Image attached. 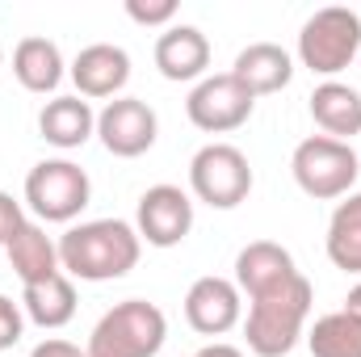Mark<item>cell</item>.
Wrapping results in <instances>:
<instances>
[{"mask_svg":"<svg viewBox=\"0 0 361 357\" xmlns=\"http://www.w3.org/2000/svg\"><path fill=\"white\" fill-rule=\"evenodd\" d=\"M139 231L122 219H92L59 236V265L80 282H114L139 265Z\"/></svg>","mask_w":361,"mask_h":357,"instance_id":"cell-1","label":"cell"},{"mask_svg":"<svg viewBox=\"0 0 361 357\" xmlns=\"http://www.w3.org/2000/svg\"><path fill=\"white\" fill-rule=\"evenodd\" d=\"M311 298H315V290H311V282L302 273H294L281 286H273L265 294L248 298L252 303L248 307V320H244L248 349L257 357H286L298 345L302 328H307Z\"/></svg>","mask_w":361,"mask_h":357,"instance_id":"cell-2","label":"cell"},{"mask_svg":"<svg viewBox=\"0 0 361 357\" xmlns=\"http://www.w3.org/2000/svg\"><path fill=\"white\" fill-rule=\"evenodd\" d=\"M169 320L147 298H126L97 320L89 337V357H156L164 349Z\"/></svg>","mask_w":361,"mask_h":357,"instance_id":"cell-3","label":"cell"},{"mask_svg":"<svg viewBox=\"0 0 361 357\" xmlns=\"http://www.w3.org/2000/svg\"><path fill=\"white\" fill-rule=\"evenodd\" d=\"M361 51V17L345 4L315 8L302 30H298V59L315 76H336L345 72Z\"/></svg>","mask_w":361,"mask_h":357,"instance_id":"cell-4","label":"cell"},{"mask_svg":"<svg viewBox=\"0 0 361 357\" xmlns=\"http://www.w3.org/2000/svg\"><path fill=\"white\" fill-rule=\"evenodd\" d=\"M290 169H294V181L307 198L332 202V198H349V189L361 173V160L349 143L328 139V135H311L294 147Z\"/></svg>","mask_w":361,"mask_h":357,"instance_id":"cell-5","label":"cell"},{"mask_svg":"<svg viewBox=\"0 0 361 357\" xmlns=\"http://www.w3.org/2000/svg\"><path fill=\"white\" fill-rule=\"evenodd\" d=\"M189 185H193L197 202H206L214 210H231L252 193L248 156L240 147H231V143H206L189 160Z\"/></svg>","mask_w":361,"mask_h":357,"instance_id":"cell-6","label":"cell"},{"mask_svg":"<svg viewBox=\"0 0 361 357\" xmlns=\"http://www.w3.org/2000/svg\"><path fill=\"white\" fill-rule=\"evenodd\" d=\"M89 173L72 160H42L25 177V202L47 223H72L89 206Z\"/></svg>","mask_w":361,"mask_h":357,"instance_id":"cell-7","label":"cell"},{"mask_svg":"<svg viewBox=\"0 0 361 357\" xmlns=\"http://www.w3.org/2000/svg\"><path fill=\"white\" fill-rule=\"evenodd\" d=\"M252 105H257V97L244 89L231 72H223V76H206L197 89L189 92L185 114H189V122L197 131L227 135V131H240L252 118Z\"/></svg>","mask_w":361,"mask_h":357,"instance_id":"cell-8","label":"cell"},{"mask_svg":"<svg viewBox=\"0 0 361 357\" xmlns=\"http://www.w3.org/2000/svg\"><path fill=\"white\" fill-rule=\"evenodd\" d=\"M156 109L139 97H114L101 114H97V135L105 143L109 156H122V160H135L143 152H152L156 143Z\"/></svg>","mask_w":361,"mask_h":357,"instance_id":"cell-9","label":"cell"},{"mask_svg":"<svg viewBox=\"0 0 361 357\" xmlns=\"http://www.w3.org/2000/svg\"><path fill=\"white\" fill-rule=\"evenodd\" d=\"M193 227V202L177 185H152L139 198V214H135V231L139 240H147L152 248H173L189 236Z\"/></svg>","mask_w":361,"mask_h":357,"instance_id":"cell-10","label":"cell"},{"mask_svg":"<svg viewBox=\"0 0 361 357\" xmlns=\"http://www.w3.org/2000/svg\"><path fill=\"white\" fill-rule=\"evenodd\" d=\"M240 286L227 277H197L185 294V320L202 337H223L240 324Z\"/></svg>","mask_w":361,"mask_h":357,"instance_id":"cell-11","label":"cell"},{"mask_svg":"<svg viewBox=\"0 0 361 357\" xmlns=\"http://www.w3.org/2000/svg\"><path fill=\"white\" fill-rule=\"evenodd\" d=\"M72 80H76L80 97H118L130 80V55L114 42H92L76 55Z\"/></svg>","mask_w":361,"mask_h":357,"instance_id":"cell-12","label":"cell"},{"mask_svg":"<svg viewBox=\"0 0 361 357\" xmlns=\"http://www.w3.org/2000/svg\"><path fill=\"white\" fill-rule=\"evenodd\" d=\"M156 68L169 80H197L210 68V42L197 25H169L156 38Z\"/></svg>","mask_w":361,"mask_h":357,"instance_id":"cell-13","label":"cell"},{"mask_svg":"<svg viewBox=\"0 0 361 357\" xmlns=\"http://www.w3.org/2000/svg\"><path fill=\"white\" fill-rule=\"evenodd\" d=\"M298 269H294V257L281 248V244H273V240H252L248 248H240V257H235V286L248 294V298H257V294H265L273 286H281L286 277H294Z\"/></svg>","mask_w":361,"mask_h":357,"instance_id":"cell-14","label":"cell"},{"mask_svg":"<svg viewBox=\"0 0 361 357\" xmlns=\"http://www.w3.org/2000/svg\"><path fill=\"white\" fill-rule=\"evenodd\" d=\"M92 131H97V114H92V105L80 92H76V97H55V101H47L42 114H38V135H42L47 143L63 147V152L89 143Z\"/></svg>","mask_w":361,"mask_h":357,"instance_id":"cell-15","label":"cell"},{"mask_svg":"<svg viewBox=\"0 0 361 357\" xmlns=\"http://www.w3.org/2000/svg\"><path fill=\"white\" fill-rule=\"evenodd\" d=\"M231 76L252 92V97H265V92H281L294 76V63L290 55L277 47V42H252L235 55V68Z\"/></svg>","mask_w":361,"mask_h":357,"instance_id":"cell-16","label":"cell"},{"mask_svg":"<svg viewBox=\"0 0 361 357\" xmlns=\"http://www.w3.org/2000/svg\"><path fill=\"white\" fill-rule=\"evenodd\" d=\"M311 118L328 139L349 143L353 135H361V92L341 80H324L311 92Z\"/></svg>","mask_w":361,"mask_h":357,"instance_id":"cell-17","label":"cell"},{"mask_svg":"<svg viewBox=\"0 0 361 357\" xmlns=\"http://www.w3.org/2000/svg\"><path fill=\"white\" fill-rule=\"evenodd\" d=\"M4 253H8L13 273L21 277V286H34V282H47V277L63 273V265H59V244H51V236L38 223H25Z\"/></svg>","mask_w":361,"mask_h":357,"instance_id":"cell-18","label":"cell"},{"mask_svg":"<svg viewBox=\"0 0 361 357\" xmlns=\"http://www.w3.org/2000/svg\"><path fill=\"white\" fill-rule=\"evenodd\" d=\"M13 76L30 92H55L63 80V55L51 38H21L13 51Z\"/></svg>","mask_w":361,"mask_h":357,"instance_id":"cell-19","label":"cell"},{"mask_svg":"<svg viewBox=\"0 0 361 357\" xmlns=\"http://www.w3.org/2000/svg\"><path fill=\"white\" fill-rule=\"evenodd\" d=\"M21 307L38 328H63L76 315V286L68 273H55L47 282H34L21 290Z\"/></svg>","mask_w":361,"mask_h":357,"instance_id":"cell-20","label":"cell"},{"mask_svg":"<svg viewBox=\"0 0 361 357\" xmlns=\"http://www.w3.org/2000/svg\"><path fill=\"white\" fill-rule=\"evenodd\" d=\"M328 261L345 273H361V193H349L328 223Z\"/></svg>","mask_w":361,"mask_h":357,"instance_id":"cell-21","label":"cell"},{"mask_svg":"<svg viewBox=\"0 0 361 357\" xmlns=\"http://www.w3.org/2000/svg\"><path fill=\"white\" fill-rule=\"evenodd\" d=\"M311 357H361V320L349 311L319 315L315 328L307 332Z\"/></svg>","mask_w":361,"mask_h":357,"instance_id":"cell-22","label":"cell"},{"mask_svg":"<svg viewBox=\"0 0 361 357\" xmlns=\"http://www.w3.org/2000/svg\"><path fill=\"white\" fill-rule=\"evenodd\" d=\"M126 13L139 25H164L177 17V0H126Z\"/></svg>","mask_w":361,"mask_h":357,"instance_id":"cell-23","label":"cell"},{"mask_svg":"<svg viewBox=\"0 0 361 357\" xmlns=\"http://www.w3.org/2000/svg\"><path fill=\"white\" fill-rule=\"evenodd\" d=\"M25 223H30V219L21 214V206H17L8 193H0V248H8V244H13V236H17Z\"/></svg>","mask_w":361,"mask_h":357,"instance_id":"cell-24","label":"cell"},{"mask_svg":"<svg viewBox=\"0 0 361 357\" xmlns=\"http://www.w3.org/2000/svg\"><path fill=\"white\" fill-rule=\"evenodd\" d=\"M21 341V311L13 298L0 294V349H13Z\"/></svg>","mask_w":361,"mask_h":357,"instance_id":"cell-25","label":"cell"},{"mask_svg":"<svg viewBox=\"0 0 361 357\" xmlns=\"http://www.w3.org/2000/svg\"><path fill=\"white\" fill-rule=\"evenodd\" d=\"M30 357H89L80 345H72V341H59V337H51V341H42V345H34V353Z\"/></svg>","mask_w":361,"mask_h":357,"instance_id":"cell-26","label":"cell"},{"mask_svg":"<svg viewBox=\"0 0 361 357\" xmlns=\"http://www.w3.org/2000/svg\"><path fill=\"white\" fill-rule=\"evenodd\" d=\"M197 357H244V353H240L235 345H206Z\"/></svg>","mask_w":361,"mask_h":357,"instance_id":"cell-27","label":"cell"},{"mask_svg":"<svg viewBox=\"0 0 361 357\" xmlns=\"http://www.w3.org/2000/svg\"><path fill=\"white\" fill-rule=\"evenodd\" d=\"M341 311H349V315H357V320H361V282L349 290V298H345V307H341Z\"/></svg>","mask_w":361,"mask_h":357,"instance_id":"cell-28","label":"cell"},{"mask_svg":"<svg viewBox=\"0 0 361 357\" xmlns=\"http://www.w3.org/2000/svg\"><path fill=\"white\" fill-rule=\"evenodd\" d=\"M193 357H197V353H193Z\"/></svg>","mask_w":361,"mask_h":357,"instance_id":"cell-29","label":"cell"}]
</instances>
